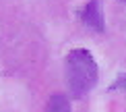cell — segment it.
I'll list each match as a JSON object with an SVG mask.
<instances>
[{"mask_svg":"<svg viewBox=\"0 0 126 112\" xmlns=\"http://www.w3.org/2000/svg\"><path fill=\"white\" fill-rule=\"evenodd\" d=\"M81 19L87 27H91L93 31L101 33L106 29V21H103V8H101V0H89V4L83 8Z\"/></svg>","mask_w":126,"mask_h":112,"instance_id":"cell-2","label":"cell"},{"mask_svg":"<svg viewBox=\"0 0 126 112\" xmlns=\"http://www.w3.org/2000/svg\"><path fill=\"white\" fill-rule=\"evenodd\" d=\"M120 2H126V0H120Z\"/></svg>","mask_w":126,"mask_h":112,"instance_id":"cell-5","label":"cell"},{"mask_svg":"<svg viewBox=\"0 0 126 112\" xmlns=\"http://www.w3.org/2000/svg\"><path fill=\"white\" fill-rule=\"evenodd\" d=\"M66 83L72 95L83 98L97 83V62L85 48H77L66 56Z\"/></svg>","mask_w":126,"mask_h":112,"instance_id":"cell-1","label":"cell"},{"mask_svg":"<svg viewBox=\"0 0 126 112\" xmlns=\"http://www.w3.org/2000/svg\"><path fill=\"white\" fill-rule=\"evenodd\" d=\"M112 89H126V73H122L118 77V81L112 85Z\"/></svg>","mask_w":126,"mask_h":112,"instance_id":"cell-4","label":"cell"},{"mask_svg":"<svg viewBox=\"0 0 126 112\" xmlns=\"http://www.w3.org/2000/svg\"><path fill=\"white\" fill-rule=\"evenodd\" d=\"M46 112H72V110H70V104H68V100L64 98V95L56 93V95H52V98L48 100Z\"/></svg>","mask_w":126,"mask_h":112,"instance_id":"cell-3","label":"cell"}]
</instances>
